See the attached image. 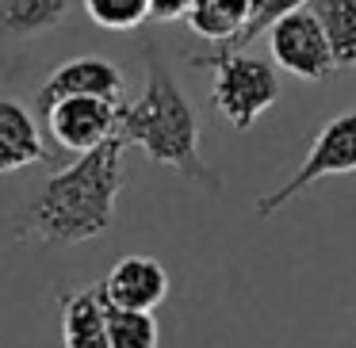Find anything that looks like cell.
Returning <instances> with one entry per match:
<instances>
[{
  "label": "cell",
  "instance_id": "1",
  "mask_svg": "<svg viewBox=\"0 0 356 348\" xmlns=\"http://www.w3.org/2000/svg\"><path fill=\"white\" fill-rule=\"evenodd\" d=\"M123 134L81 154L73 165L47 180L31 195L16 230L42 245H81L115 222V199L123 192Z\"/></svg>",
  "mask_w": 356,
  "mask_h": 348
},
{
  "label": "cell",
  "instance_id": "13",
  "mask_svg": "<svg viewBox=\"0 0 356 348\" xmlns=\"http://www.w3.org/2000/svg\"><path fill=\"white\" fill-rule=\"evenodd\" d=\"M70 12V0H4L0 4V27L8 35H39L58 27Z\"/></svg>",
  "mask_w": 356,
  "mask_h": 348
},
{
  "label": "cell",
  "instance_id": "11",
  "mask_svg": "<svg viewBox=\"0 0 356 348\" xmlns=\"http://www.w3.org/2000/svg\"><path fill=\"white\" fill-rule=\"evenodd\" d=\"M337 69H356V0H310Z\"/></svg>",
  "mask_w": 356,
  "mask_h": 348
},
{
  "label": "cell",
  "instance_id": "12",
  "mask_svg": "<svg viewBox=\"0 0 356 348\" xmlns=\"http://www.w3.org/2000/svg\"><path fill=\"white\" fill-rule=\"evenodd\" d=\"M249 8H253V0H195L192 12H188V27L203 39L226 47L245 27Z\"/></svg>",
  "mask_w": 356,
  "mask_h": 348
},
{
  "label": "cell",
  "instance_id": "4",
  "mask_svg": "<svg viewBox=\"0 0 356 348\" xmlns=\"http://www.w3.org/2000/svg\"><path fill=\"white\" fill-rule=\"evenodd\" d=\"M345 172H356V108L333 115L330 123L314 134V142H310V149H307L299 169H295L276 192L257 199V218H272L276 210H284L295 195L314 188L318 180L345 176Z\"/></svg>",
  "mask_w": 356,
  "mask_h": 348
},
{
  "label": "cell",
  "instance_id": "9",
  "mask_svg": "<svg viewBox=\"0 0 356 348\" xmlns=\"http://www.w3.org/2000/svg\"><path fill=\"white\" fill-rule=\"evenodd\" d=\"M47 157H50V149L39 134L35 115L24 103L0 96V176L4 172H19L27 165H39Z\"/></svg>",
  "mask_w": 356,
  "mask_h": 348
},
{
  "label": "cell",
  "instance_id": "15",
  "mask_svg": "<svg viewBox=\"0 0 356 348\" xmlns=\"http://www.w3.org/2000/svg\"><path fill=\"white\" fill-rule=\"evenodd\" d=\"M307 4H310V0H253L245 27L238 31V39H234V42H226V50H245L249 42H257L261 35H268L284 16H291V12L307 8Z\"/></svg>",
  "mask_w": 356,
  "mask_h": 348
},
{
  "label": "cell",
  "instance_id": "18",
  "mask_svg": "<svg viewBox=\"0 0 356 348\" xmlns=\"http://www.w3.org/2000/svg\"><path fill=\"white\" fill-rule=\"evenodd\" d=\"M353 348H356V345H353Z\"/></svg>",
  "mask_w": 356,
  "mask_h": 348
},
{
  "label": "cell",
  "instance_id": "8",
  "mask_svg": "<svg viewBox=\"0 0 356 348\" xmlns=\"http://www.w3.org/2000/svg\"><path fill=\"white\" fill-rule=\"evenodd\" d=\"M96 287H100L108 306L154 314L169 295V272L154 256H123L119 264H111V272Z\"/></svg>",
  "mask_w": 356,
  "mask_h": 348
},
{
  "label": "cell",
  "instance_id": "14",
  "mask_svg": "<svg viewBox=\"0 0 356 348\" xmlns=\"http://www.w3.org/2000/svg\"><path fill=\"white\" fill-rule=\"evenodd\" d=\"M108 340L111 348H161V329L146 310L108 306Z\"/></svg>",
  "mask_w": 356,
  "mask_h": 348
},
{
  "label": "cell",
  "instance_id": "2",
  "mask_svg": "<svg viewBox=\"0 0 356 348\" xmlns=\"http://www.w3.org/2000/svg\"><path fill=\"white\" fill-rule=\"evenodd\" d=\"M119 134L131 146H138L149 161L180 172L192 184L218 188L215 172L200 154V119L180 85L172 81V69L154 39H146V88L138 100L123 108Z\"/></svg>",
  "mask_w": 356,
  "mask_h": 348
},
{
  "label": "cell",
  "instance_id": "10",
  "mask_svg": "<svg viewBox=\"0 0 356 348\" xmlns=\"http://www.w3.org/2000/svg\"><path fill=\"white\" fill-rule=\"evenodd\" d=\"M62 340L65 348H111L108 302H104L100 287L62 291Z\"/></svg>",
  "mask_w": 356,
  "mask_h": 348
},
{
  "label": "cell",
  "instance_id": "6",
  "mask_svg": "<svg viewBox=\"0 0 356 348\" xmlns=\"http://www.w3.org/2000/svg\"><path fill=\"white\" fill-rule=\"evenodd\" d=\"M119 115H123V103L111 100H92V96H73V100H62L42 115L50 138L62 149H73V154H88V149L104 146L108 138L119 134Z\"/></svg>",
  "mask_w": 356,
  "mask_h": 348
},
{
  "label": "cell",
  "instance_id": "3",
  "mask_svg": "<svg viewBox=\"0 0 356 348\" xmlns=\"http://www.w3.org/2000/svg\"><path fill=\"white\" fill-rule=\"evenodd\" d=\"M188 65H192V69H207L211 77H215L211 100H215L218 115H222L234 131H249V126L280 100L276 65L257 58V54L218 47L215 54H188Z\"/></svg>",
  "mask_w": 356,
  "mask_h": 348
},
{
  "label": "cell",
  "instance_id": "17",
  "mask_svg": "<svg viewBox=\"0 0 356 348\" xmlns=\"http://www.w3.org/2000/svg\"><path fill=\"white\" fill-rule=\"evenodd\" d=\"M195 0H149V19H161V24H172V19H188Z\"/></svg>",
  "mask_w": 356,
  "mask_h": 348
},
{
  "label": "cell",
  "instance_id": "16",
  "mask_svg": "<svg viewBox=\"0 0 356 348\" xmlns=\"http://www.w3.org/2000/svg\"><path fill=\"white\" fill-rule=\"evenodd\" d=\"M85 12L104 31H134L149 19V0H85Z\"/></svg>",
  "mask_w": 356,
  "mask_h": 348
},
{
  "label": "cell",
  "instance_id": "7",
  "mask_svg": "<svg viewBox=\"0 0 356 348\" xmlns=\"http://www.w3.org/2000/svg\"><path fill=\"white\" fill-rule=\"evenodd\" d=\"M73 96H92V100H123V73L119 65H111L108 58H73V62L58 65L47 81H42L39 96H35V108L39 115H47L54 103L73 100Z\"/></svg>",
  "mask_w": 356,
  "mask_h": 348
},
{
  "label": "cell",
  "instance_id": "5",
  "mask_svg": "<svg viewBox=\"0 0 356 348\" xmlns=\"http://www.w3.org/2000/svg\"><path fill=\"white\" fill-rule=\"evenodd\" d=\"M268 54L272 65L287 69L291 77L302 81H325L337 65H333L330 42L322 35V24L310 8H299L291 16H284L268 31Z\"/></svg>",
  "mask_w": 356,
  "mask_h": 348
}]
</instances>
